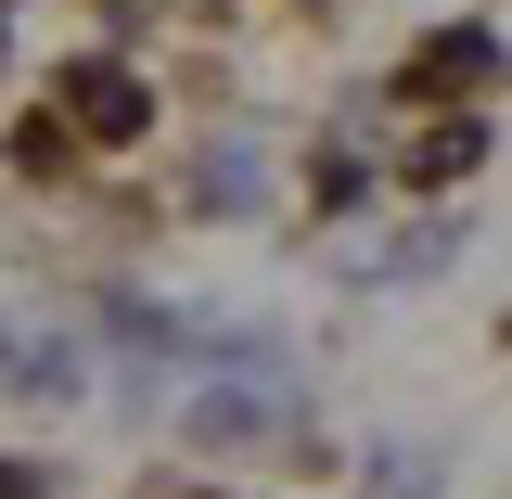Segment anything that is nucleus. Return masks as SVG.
Masks as SVG:
<instances>
[{
	"label": "nucleus",
	"instance_id": "obj_1",
	"mask_svg": "<svg viewBox=\"0 0 512 499\" xmlns=\"http://www.w3.org/2000/svg\"><path fill=\"white\" fill-rule=\"evenodd\" d=\"M52 103H64V116H90V141H141V128H154V90H141L128 64H64Z\"/></svg>",
	"mask_w": 512,
	"mask_h": 499
},
{
	"label": "nucleus",
	"instance_id": "obj_2",
	"mask_svg": "<svg viewBox=\"0 0 512 499\" xmlns=\"http://www.w3.org/2000/svg\"><path fill=\"white\" fill-rule=\"evenodd\" d=\"M410 90H500V39H487V26L423 39V52H410Z\"/></svg>",
	"mask_w": 512,
	"mask_h": 499
},
{
	"label": "nucleus",
	"instance_id": "obj_3",
	"mask_svg": "<svg viewBox=\"0 0 512 499\" xmlns=\"http://www.w3.org/2000/svg\"><path fill=\"white\" fill-rule=\"evenodd\" d=\"M192 436H205V448H256V436H295V423L256 410L244 384H205V397H192Z\"/></svg>",
	"mask_w": 512,
	"mask_h": 499
},
{
	"label": "nucleus",
	"instance_id": "obj_4",
	"mask_svg": "<svg viewBox=\"0 0 512 499\" xmlns=\"http://www.w3.org/2000/svg\"><path fill=\"white\" fill-rule=\"evenodd\" d=\"M474 167H487V116H448L436 141L410 154V180H474Z\"/></svg>",
	"mask_w": 512,
	"mask_h": 499
},
{
	"label": "nucleus",
	"instance_id": "obj_5",
	"mask_svg": "<svg viewBox=\"0 0 512 499\" xmlns=\"http://www.w3.org/2000/svg\"><path fill=\"white\" fill-rule=\"evenodd\" d=\"M0 499H52V474L39 461H0Z\"/></svg>",
	"mask_w": 512,
	"mask_h": 499
},
{
	"label": "nucleus",
	"instance_id": "obj_6",
	"mask_svg": "<svg viewBox=\"0 0 512 499\" xmlns=\"http://www.w3.org/2000/svg\"><path fill=\"white\" fill-rule=\"evenodd\" d=\"M154 499H218V487H154Z\"/></svg>",
	"mask_w": 512,
	"mask_h": 499
}]
</instances>
